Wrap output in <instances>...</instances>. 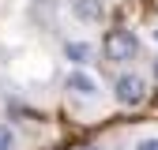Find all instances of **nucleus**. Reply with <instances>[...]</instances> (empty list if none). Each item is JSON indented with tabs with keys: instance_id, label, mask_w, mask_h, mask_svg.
Masks as SVG:
<instances>
[{
	"instance_id": "nucleus-1",
	"label": "nucleus",
	"mask_w": 158,
	"mask_h": 150,
	"mask_svg": "<svg viewBox=\"0 0 158 150\" xmlns=\"http://www.w3.org/2000/svg\"><path fill=\"white\" fill-rule=\"evenodd\" d=\"M139 41L132 38V30H109L106 34V56L109 60H132Z\"/></svg>"
},
{
	"instance_id": "nucleus-2",
	"label": "nucleus",
	"mask_w": 158,
	"mask_h": 150,
	"mask_svg": "<svg viewBox=\"0 0 158 150\" xmlns=\"http://www.w3.org/2000/svg\"><path fill=\"white\" fill-rule=\"evenodd\" d=\"M113 94H117L121 105H139V101L147 98V83L139 79V75H121L117 86H113Z\"/></svg>"
},
{
	"instance_id": "nucleus-3",
	"label": "nucleus",
	"mask_w": 158,
	"mask_h": 150,
	"mask_svg": "<svg viewBox=\"0 0 158 150\" xmlns=\"http://www.w3.org/2000/svg\"><path fill=\"white\" fill-rule=\"evenodd\" d=\"M72 11H75V19H83V23H98V19H102V4H98V0H72Z\"/></svg>"
},
{
	"instance_id": "nucleus-4",
	"label": "nucleus",
	"mask_w": 158,
	"mask_h": 150,
	"mask_svg": "<svg viewBox=\"0 0 158 150\" xmlns=\"http://www.w3.org/2000/svg\"><path fill=\"white\" fill-rule=\"evenodd\" d=\"M68 90H72V94H79V98H90V94L98 90V83L90 79V75L75 71V75H68Z\"/></svg>"
},
{
	"instance_id": "nucleus-5",
	"label": "nucleus",
	"mask_w": 158,
	"mask_h": 150,
	"mask_svg": "<svg viewBox=\"0 0 158 150\" xmlns=\"http://www.w3.org/2000/svg\"><path fill=\"white\" fill-rule=\"evenodd\" d=\"M64 53H68L72 64H87V60H90V45H87V41H68Z\"/></svg>"
},
{
	"instance_id": "nucleus-6",
	"label": "nucleus",
	"mask_w": 158,
	"mask_h": 150,
	"mask_svg": "<svg viewBox=\"0 0 158 150\" xmlns=\"http://www.w3.org/2000/svg\"><path fill=\"white\" fill-rule=\"evenodd\" d=\"M8 146H11V131L0 124V150H8Z\"/></svg>"
},
{
	"instance_id": "nucleus-7",
	"label": "nucleus",
	"mask_w": 158,
	"mask_h": 150,
	"mask_svg": "<svg viewBox=\"0 0 158 150\" xmlns=\"http://www.w3.org/2000/svg\"><path fill=\"white\" fill-rule=\"evenodd\" d=\"M135 150H158V139H139V146Z\"/></svg>"
},
{
	"instance_id": "nucleus-8",
	"label": "nucleus",
	"mask_w": 158,
	"mask_h": 150,
	"mask_svg": "<svg viewBox=\"0 0 158 150\" xmlns=\"http://www.w3.org/2000/svg\"><path fill=\"white\" fill-rule=\"evenodd\" d=\"M154 79H158V56H154Z\"/></svg>"
},
{
	"instance_id": "nucleus-9",
	"label": "nucleus",
	"mask_w": 158,
	"mask_h": 150,
	"mask_svg": "<svg viewBox=\"0 0 158 150\" xmlns=\"http://www.w3.org/2000/svg\"><path fill=\"white\" fill-rule=\"evenodd\" d=\"M83 150H94V146H83Z\"/></svg>"
}]
</instances>
